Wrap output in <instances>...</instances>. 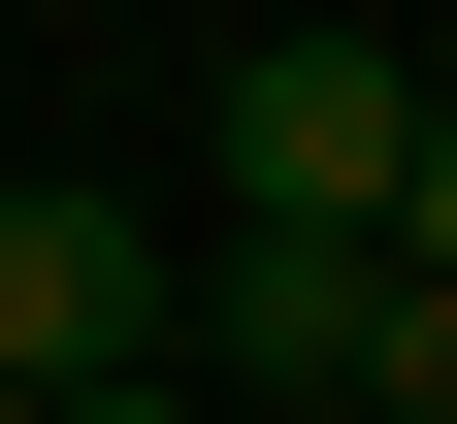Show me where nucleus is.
<instances>
[{
	"instance_id": "nucleus-3",
	"label": "nucleus",
	"mask_w": 457,
	"mask_h": 424,
	"mask_svg": "<svg viewBox=\"0 0 457 424\" xmlns=\"http://www.w3.org/2000/svg\"><path fill=\"white\" fill-rule=\"evenodd\" d=\"M98 359H163V229L131 196H0V392H98Z\"/></svg>"
},
{
	"instance_id": "nucleus-6",
	"label": "nucleus",
	"mask_w": 457,
	"mask_h": 424,
	"mask_svg": "<svg viewBox=\"0 0 457 424\" xmlns=\"http://www.w3.org/2000/svg\"><path fill=\"white\" fill-rule=\"evenodd\" d=\"M33 424H228V392H163V359H98V392H33Z\"/></svg>"
},
{
	"instance_id": "nucleus-4",
	"label": "nucleus",
	"mask_w": 457,
	"mask_h": 424,
	"mask_svg": "<svg viewBox=\"0 0 457 424\" xmlns=\"http://www.w3.org/2000/svg\"><path fill=\"white\" fill-rule=\"evenodd\" d=\"M360 424H457V262H360Z\"/></svg>"
},
{
	"instance_id": "nucleus-1",
	"label": "nucleus",
	"mask_w": 457,
	"mask_h": 424,
	"mask_svg": "<svg viewBox=\"0 0 457 424\" xmlns=\"http://www.w3.org/2000/svg\"><path fill=\"white\" fill-rule=\"evenodd\" d=\"M392 131H425L392 33H262L228 66V229H392Z\"/></svg>"
},
{
	"instance_id": "nucleus-5",
	"label": "nucleus",
	"mask_w": 457,
	"mask_h": 424,
	"mask_svg": "<svg viewBox=\"0 0 457 424\" xmlns=\"http://www.w3.org/2000/svg\"><path fill=\"white\" fill-rule=\"evenodd\" d=\"M360 262H457V98L392 131V229H360Z\"/></svg>"
},
{
	"instance_id": "nucleus-7",
	"label": "nucleus",
	"mask_w": 457,
	"mask_h": 424,
	"mask_svg": "<svg viewBox=\"0 0 457 424\" xmlns=\"http://www.w3.org/2000/svg\"><path fill=\"white\" fill-rule=\"evenodd\" d=\"M0 424H33V392H0Z\"/></svg>"
},
{
	"instance_id": "nucleus-2",
	"label": "nucleus",
	"mask_w": 457,
	"mask_h": 424,
	"mask_svg": "<svg viewBox=\"0 0 457 424\" xmlns=\"http://www.w3.org/2000/svg\"><path fill=\"white\" fill-rule=\"evenodd\" d=\"M163 392H360V229H228V262H163Z\"/></svg>"
}]
</instances>
